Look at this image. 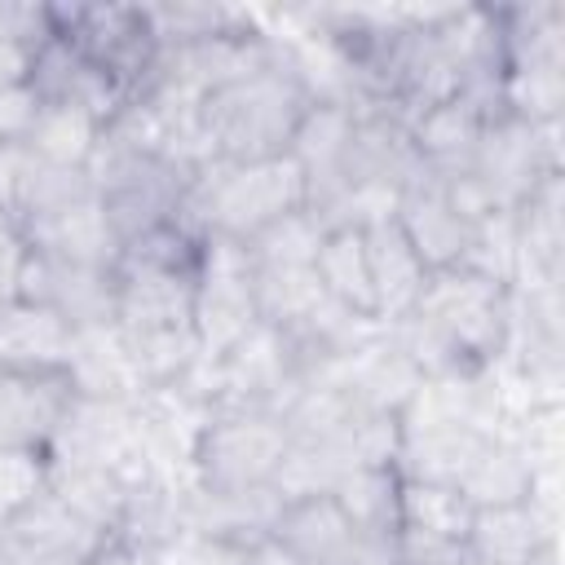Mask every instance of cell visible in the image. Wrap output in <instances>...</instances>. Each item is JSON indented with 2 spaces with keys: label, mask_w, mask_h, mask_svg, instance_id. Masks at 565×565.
Listing matches in <instances>:
<instances>
[{
  "label": "cell",
  "mask_w": 565,
  "mask_h": 565,
  "mask_svg": "<svg viewBox=\"0 0 565 565\" xmlns=\"http://www.w3.org/2000/svg\"><path fill=\"white\" fill-rule=\"evenodd\" d=\"M102 119L84 106H71V102H44L40 119H35V132L26 141V154L44 159V163H57V168H88L97 141H102Z\"/></svg>",
  "instance_id": "cell-20"
},
{
  "label": "cell",
  "mask_w": 565,
  "mask_h": 565,
  "mask_svg": "<svg viewBox=\"0 0 565 565\" xmlns=\"http://www.w3.org/2000/svg\"><path fill=\"white\" fill-rule=\"evenodd\" d=\"M362 243H366V269H371V291H375V318H380V327L397 322L419 300L428 269L411 252V243L393 216L362 225Z\"/></svg>",
  "instance_id": "cell-15"
},
{
  "label": "cell",
  "mask_w": 565,
  "mask_h": 565,
  "mask_svg": "<svg viewBox=\"0 0 565 565\" xmlns=\"http://www.w3.org/2000/svg\"><path fill=\"white\" fill-rule=\"evenodd\" d=\"M291 450V433L278 411L260 406H216L203 415L190 441V486L207 494H238L274 486L282 459Z\"/></svg>",
  "instance_id": "cell-3"
},
{
  "label": "cell",
  "mask_w": 565,
  "mask_h": 565,
  "mask_svg": "<svg viewBox=\"0 0 565 565\" xmlns=\"http://www.w3.org/2000/svg\"><path fill=\"white\" fill-rule=\"evenodd\" d=\"M40 110H44V97H40L26 79L0 88V146H22V150H26Z\"/></svg>",
  "instance_id": "cell-26"
},
{
  "label": "cell",
  "mask_w": 565,
  "mask_h": 565,
  "mask_svg": "<svg viewBox=\"0 0 565 565\" xmlns=\"http://www.w3.org/2000/svg\"><path fill=\"white\" fill-rule=\"evenodd\" d=\"M75 402L71 371H0V450L49 455Z\"/></svg>",
  "instance_id": "cell-6"
},
{
  "label": "cell",
  "mask_w": 565,
  "mask_h": 565,
  "mask_svg": "<svg viewBox=\"0 0 565 565\" xmlns=\"http://www.w3.org/2000/svg\"><path fill=\"white\" fill-rule=\"evenodd\" d=\"M22 168H26V150H22V146H0V212H4L9 221H13Z\"/></svg>",
  "instance_id": "cell-28"
},
{
  "label": "cell",
  "mask_w": 565,
  "mask_h": 565,
  "mask_svg": "<svg viewBox=\"0 0 565 565\" xmlns=\"http://www.w3.org/2000/svg\"><path fill=\"white\" fill-rule=\"evenodd\" d=\"M393 221H397V230L406 234L411 252L424 260L428 274L468 265V256H472V247H477V230L455 216V207L441 199L437 177H424V181L406 185V190L397 194Z\"/></svg>",
  "instance_id": "cell-10"
},
{
  "label": "cell",
  "mask_w": 565,
  "mask_h": 565,
  "mask_svg": "<svg viewBox=\"0 0 565 565\" xmlns=\"http://www.w3.org/2000/svg\"><path fill=\"white\" fill-rule=\"evenodd\" d=\"M18 234L31 252L66 260V265H88V269H115L119 265V238H115L97 194H88L79 203H66L49 216L22 221Z\"/></svg>",
  "instance_id": "cell-11"
},
{
  "label": "cell",
  "mask_w": 565,
  "mask_h": 565,
  "mask_svg": "<svg viewBox=\"0 0 565 565\" xmlns=\"http://www.w3.org/2000/svg\"><path fill=\"white\" fill-rule=\"evenodd\" d=\"M88 194H97L93 181H88V168H57V163H44V159L26 154V168H22V181H18V203H13V225L49 216V212H57L66 203H79Z\"/></svg>",
  "instance_id": "cell-23"
},
{
  "label": "cell",
  "mask_w": 565,
  "mask_h": 565,
  "mask_svg": "<svg viewBox=\"0 0 565 565\" xmlns=\"http://www.w3.org/2000/svg\"><path fill=\"white\" fill-rule=\"evenodd\" d=\"M472 508L450 481H415L402 477V525L397 534H428V539H468Z\"/></svg>",
  "instance_id": "cell-21"
},
{
  "label": "cell",
  "mask_w": 565,
  "mask_h": 565,
  "mask_svg": "<svg viewBox=\"0 0 565 565\" xmlns=\"http://www.w3.org/2000/svg\"><path fill=\"white\" fill-rule=\"evenodd\" d=\"M397 565H486L468 539H428V534H397Z\"/></svg>",
  "instance_id": "cell-27"
},
{
  "label": "cell",
  "mask_w": 565,
  "mask_h": 565,
  "mask_svg": "<svg viewBox=\"0 0 565 565\" xmlns=\"http://www.w3.org/2000/svg\"><path fill=\"white\" fill-rule=\"evenodd\" d=\"M49 481V455L26 450H0V525L44 490Z\"/></svg>",
  "instance_id": "cell-25"
},
{
  "label": "cell",
  "mask_w": 565,
  "mask_h": 565,
  "mask_svg": "<svg viewBox=\"0 0 565 565\" xmlns=\"http://www.w3.org/2000/svg\"><path fill=\"white\" fill-rule=\"evenodd\" d=\"M450 486L477 512V508H503V503L534 499L539 472H534V459H530V450L521 441H512L503 433H486L468 450V459H463V468L455 472Z\"/></svg>",
  "instance_id": "cell-13"
},
{
  "label": "cell",
  "mask_w": 565,
  "mask_h": 565,
  "mask_svg": "<svg viewBox=\"0 0 565 565\" xmlns=\"http://www.w3.org/2000/svg\"><path fill=\"white\" fill-rule=\"evenodd\" d=\"M309 102H313V93L296 66L291 49L278 44V53L260 71H252L199 102V128H203L207 154L225 159V163H256V159L287 154L291 132Z\"/></svg>",
  "instance_id": "cell-1"
},
{
  "label": "cell",
  "mask_w": 565,
  "mask_h": 565,
  "mask_svg": "<svg viewBox=\"0 0 565 565\" xmlns=\"http://www.w3.org/2000/svg\"><path fill=\"white\" fill-rule=\"evenodd\" d=\"M269 543L287 565H353L362 534L349 525L331 490H318L282 499L269 525Z\"/></svg>",
  "instance_id": "cell-9"
},
{
  "label": "cell",
  "mask_w": 565,
  "mask_h": 565,
  "mask_svg": "<svg viewBox=\"0 0 565 565\" xmlns=\"http://www.w3.org/2000/svg\"><path fill=\"white\" fill-rule=\"evenodd\" d=\"M26 66H31V44L0 35V88L22 84L26 79Z\"/></svg>",
  "instance_id": "cell-29"
},
{
  "label": "cell",
  "mask_w": 565,
  "mask_h": 565,
  "mask_svg": "<svg viewBox=\"0 0 565 565\" xmlns=\"http://www.w3.org/2000/svg\"><path fill=\"white\" fill-rule=\"evenodd\" d=\"M300 207H309V194H305V172L296 168L291 154L256 159V163L212 159L199 168L177 216L203 238L252 243L265 225Z\"/></svg>",
  "instance_id": "cell-2"
},
{
  "label": "cell",
  "mask_w": 565,
  "mask_h": 565,
  "mask_svg": "<svg viewBox=\"0 0 565 565\" xmlns=\"http://www.w3.org/2000/svg\"><path fill=\"white\" fill-rule=\"evenodd\" d=\"M322 234H327V221L313 207H300V212H287L282 221L265 225L243 247H247L252 269H309L322 247Z\"/></svg>",
  "instance_id": "cell-22"
},
{
  "label": "cell",
  "mask_w": 565,
  "mask_h": 565,
  "mask_svg": "<svg viewBox=\"0 0 565 565\" xmlns=\"http://www.w3.org/2000/svg\"><path fill=\"white\" fill-rule=\"evenodd\" d=\"M481 110H472L459 93L446 97V102H433L424 106L406 132H411V150L415 159L424 163L428 177H455V172H468L472 168V154H477V141H481Z\"/></svg>",
  "instance_id": "cell-14"
},
{
  "label": "cell",
  "mask_w": 565,
  "mask_h": 565,
  "mask_svg": "<svg viewBox=\"0 0 565 565\" xmlns=\"http://www.w3.org/2000/svg\"><path fill=\"white\" fill-rule=\"evenodd\" d=\"M552 137H556V124H530L516 115H499L481 128L468 172H477V181L494 194L503 216L525 207L534 190L561 172V154Z\"/></svg>",
  "instance_id": "cell-4"
},
{
  "label": "cell",
  "mask_w": 565,
  "mask_h": 565,
  "mask_svg": "<svg viewBox=\"0 0 565 565\" xmlns=\"http://www.w3.org/2000/svg\"><path fill=\"white\" fill-rule=\"evenodd\" d=\"M0 543L35 556V561H53V565H88L106 552L110 534L93 530L84 516H75L44 481V490L35 499H26L4 525H0Z\"/></svg>",
  "instance_id": "cell-8"
},
{
  "label": "cell",
  "mask_w": 565,
  "mask_h": 565,
  "mask_svg": "<svg viewBox=\"0 0 565 565\" xmlns=\"http://www.w3.org/2000/svg\"><path fill=\"white\" fill-rule=\"evenodd\" d=\"M194 278L199 274L119 260L115 265V331L124 340L194 331Z\"/></svg>",
  "instance_id": "cell-7"
},
{
  "label": "cell",
  "mask_w": 565,
  "mask_h": 565,
  "mask_svg": "<svg viewBox=\"0 0 565 565\" xmlns=\"http://www.w3.org/2000/svg\"><path fill=\"white\" fill-rule=\"evenodd\" d=\"M79 331L49 305L0 300V371H71Z\"/></svg>",
  "instance_id": "cell-12"
},
{
  "label": "cell",
  "mask_w": 565,
  "mask_h": 565,
  "mask_svg": "<svg viewBox=\"0 0 565 565\" xmlns=\"http://www.w3.org/2000/svg\"><path fill=\"white\" fill-rule=\"evenodd\" d=\"M313 274L327 291V300H335L340 309L358 313V318H375V291H371V269H366V243H362V225H327L322 247L313 256Z\"/></svg>",
  "instance_id": "cell-19"
},
{
  "label": "cell",
  "mask_w": 565,
  "mask_h": 565,
  "mask_svg": "<svg viewBox=\"0 0 565 565\" xmlns=\"http://www.w3.org/2000/svg\"><path fill=\"white\" fill-rule=\"evenodd\" d=\"M274 565H287V561H282V556H278V561H274Z\"/></svg>",
  "instance_id": "cell-30"
},
{
  "label": "cell",
  "mask_w": 565,
  "mask_h": 565,
  "mask_svg": "<svg viewBox=\"0 0 565 565\" xmlns=\"http://www.w3.org/2000/svg\"><path fill=\"white\" fill-rule=\"evenodd\" d=\"M331 499L349 525L366 539H397L402 525V472L393 463H358L335 486Z\"/></svg>",
  "instance_id": "cell-18"
},
{
  "label": "cell",
  "mask_w": 565,
  "mask_h": 565,
  "mask_svg": "<svg viewBox=\"0 0 565 565\" xmlns=\"http://www.w3.org/2000/svg\"><path fill=\"white\" fill-rule=\"evenodd\" d=\"M146 472V468H141ZM141 472L128 468H110V463H49V490L75 512L84 516L93 530L115 534L132 494V481Z\"/></svg>",
  "instance_id": "cell-17"
},
{
  "label": "cell",
  "mask_w": 565,
  "mask_h": 565,
  "mask_svg": "<svg viewBox=\"0 0 565 565\" xmlns=\"http://www.w3.org/2000/svg\"><path fill=\"white\" fill-rule=\"evenodd\" d=\"M468 543L486 565H543L552 552V530L539 512V499H525L503 508H477L468 521Z\"/></svg>",
  "instance_id": "cell-16"
},
{
  "label": "cell",
  "mask_w": 565,
  "mask_h": 565,
  "mask_svg": "<svg viewBox=\"0 0 565 565\" xmlns=\"http://www.w3.org/2000/svg\"><path fill=\"white\" fill-rule=\"evenodd\" d=\"M278 552L274 543H252V539H225V534H199L181 530L154 565H274Z\"/></svg>",
  "instance_id": "cell-24"
},
{
  "label": "cell",
  "mask_w": 565,
  "mask_h": 565,
  "mask_svg": "<svg viewBox=\"0 0 565 565\" xmlns=\"http://www.w3.org/2000/svg\"><path fill=\"white\" fill-rule=\"evenodd\" d=\"M256 269L243 243L207 238L194 278V331L207 358H221L256 327Z\"/></svg>",
  "instance_id": "cell-5"
}]
</instances>
